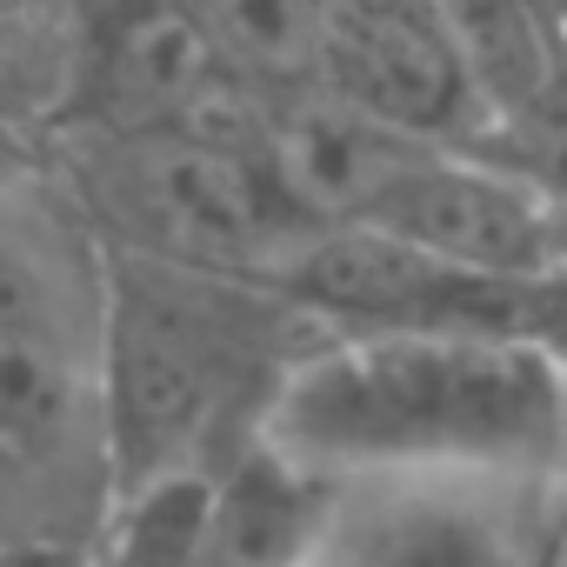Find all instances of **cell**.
Returning <instances> with one entry per match:
<instances>
[{
    "instance_id": "obj_5",
    "label": "cell",
    "mask_w": 567,
    "mask_h": 567,
    "mask_svg": "<svg viewBox=\"0 0 567 567\" xmlns=\"http://www.w3.org/2000/svg\"><path fill=\"white\" fill-rule=\"evenodd\" d=\"M374 234H394L408 247H427L441 260L514 274V280H567V200L540 194L534 181L467 154V147H427L368 220Z\"/></svg>"
},
{
    "instance_id": "obj_11",
    "label": "cell",
    "mask_w": 567,
    "mask_h": 567,
    "mask_svg": "<svg viewBox=\"0 0 567 567\" xmlns=\"http://www.w3.org/2000/svg\"><path fill=\"white\" fill-rule=\"evenodd\" d=\"M467 154H481V161H494V167L534 181L540 194L567 200V61L554 68V81H547L520 114L494 121Z\"/></svg>"
},
{
    "instance_id": "obj_1",
    "label": "cell",
    "mask_w": 567,
    "mask_h": 567,
    "mask_svg": "<svg viewBox=\"0 0 567 567\" xmlns=\"http://www.w3.org/2000/svg\"><path fill=\"white\" fill-rule=\"evenodd\" d=\"M260 441L348 481L567 467V361L514 341L334 334L280 374Z\"/></svg>"
},
{
    "instance_id": "obj_8",
    "label": "cell",
    "mask_w": 567,
    "mask_h": 567,
    "mask_svg": "<svg viewBox=\"0 0 567 567\" xmlns=\"http://www.w3.org/2000/svg\"><path fill=\"white\" fill-rule=\"evenodd\" d=\"M341 520L348 494L334 474L254 434V447L234 467H220L214 567H328Z\"/></svg>"
},
{
    "instance_id": "obj_14",
    "label": "cell",
    "mask_w": 567,
    "mask_h": 567,
    "mask_svg": "<svg viewBox=\"0 0 567 567\" xmlns=\"http://www.w3.org/2000/svg\"><path fill=\"white\" fill-rule=\"evenodd\" d=\"M540 8H547V14L560 21V34H567V0H540Z\"/></svg>"
},
{
    "instance_id": "obj_4",
    "label": "cell",
    "mask_w": 567,
    "mask_h": 567,
    "mask_svg": "<svg viewBox=\"0 0 567 567\" xmlns=\"http://www.w3.org/2000/svg\"><path fill=\"white\" fill-rule=\"evenodd\" d=\"M220 280L147 260V254H114L107 274V354H101V421H107V461H114V494L187 467L227 381V334L207 301Z\"/></svg>"
},
{
    "instance_id": "obj_9",
    "label": "cell",
    "mask_w": 567,
    "mask_h": 567,
    "mask_svg": "<svg viewBox=\"0 0 567 567\" xmlns=\"http://www.w3.org/2000/svg\"><path fill=\"white\" fill-rule=\"evenodd\" d=\"M434 8L487 127L520 114L567 61V34L540 0H434Z\"/></svg>"
},
{
    "instance_id": "obj_6",
    "label": "cell",
    "mask_w": 567,
    "mask_h": 567,
    "mask_svg": "<svg viewBox=\"0 0 567 567\" xmlns=\"http://www.w3.org/2000/svg\"><path fill=\"white\" fill-rule=\"evenodd\" d=\"M328 94L434 147H474L487 114L461 74V54L434 0H321Z\"/></svg>"
},
{
    "instance_id": "obj_7",
    "label": "cell",
    "mask_w": 567,
    "mask_h": 567,
    "mask_svg": "<svg viewBox=\"0 0 567 567\" xmlns=\"http://www.w3.org/2000/svg\"><path fill=\"white\" fill-rule=\"evenodd\" d=\"M328 567H540L514 520L461 474L381 481L348 501Z\"/></svg>"
},
{
    "instance_id": "obj_3",
    "label": "cell",
    "mask_w": 567,
    "mask_h": 567,
    "mask_svg": "<svg viewBox=\"0 0 567 567\" xmlns=\"http://www.w3.org/2000/svg\"><path fill=\"white\" fill-rule=\"evenodd\" d=\"M254 295L308 308L341 334H447L514 341L567 361V280H514L441 260L374 227H321Z\"/></svg>"
},
{
    "instance_id": "obj_12",
    "label": "cell",
    "mask_w": 567,
    "mask_h": 567,
    "mask_svg": "<svg viewBox=\"0 0 567 567\" xmlns=\"http://www.w3.org/2000/svg\"><path fill=\"white\" fill-rule=\"evenodd\" d=\"M0 567H94V547H74V540H14V547H0Z\"/></svg>"
},
{
    "instance_id": "obj_2",
    "label": "cell",
    "mask_w": 567,
    "mask_h": 567,
    "mask_svg": "<svg viewBox=\"0 0 567 567\" xmlns=\"http://www.w3.org/2000/svg\"><path fill=\"white\" fill-rule=\"evenodd\" d=\"M87 181L127 254L227 280V288H260L280 260L321 234V220L267 161V127L254 141L207 127L107 134L87 161Z\"/></svg>"
},
{
    "instance_id": "obj_10",
    "label": "cell",
    "mask_w": 567,
    "mask_h": 567,
    "mask_svg": "<svg viewBox=\"0 0 567 567\" xmlns=\"http://www.w3.org/2000/svg\"><path fill=\"white\" fill-rule=\"evenodd\" d=\"M214 520H220V474L187 461L147 474L114 494L94 567H214Z\"/></svg>"
},
{
    "instance_id": "obj_13",
    "label": "cell",
    "mask_w": 567,
    "mask_h": 567,
    "mask_svg": "<svg viewBox=\"0 0 567 567\" xmlns=\"http://www.w3.org/2000/svg\"><path fill=\"white\" fill-rule=\"evenodd\" d=\"M54 0H0V21H48Z\"/></svg>"
}]
</instances>
